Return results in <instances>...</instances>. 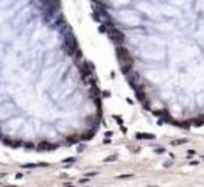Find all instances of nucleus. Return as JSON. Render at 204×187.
Wrapping results in <instances>:
<instances>
[{
    "label": "nucleus",
    "mask_w": 204,
    "mask_h": 187,
    "mask_svg": "<svg viewBox=\"0 0 204 187\" xmlns=\"http://www.w3.org/2000/svg\"><path fill=\"white\" fill-rule=\"evenodd\" d=\"M142 56L145 59H153V61H162L165 58V51L158 45H147L142 50Z\"/></svg>",
    "instance_id": "1"
},
{
    "label": "nucleus",
    "mask_w": 204,
    "mask_h": 187,
    "mask_svg": "<svg viewBox=\"0 0 204 187\" xmlns=\"http://www.w3.org/2000/svg\"><path fill=\"white\" fill-rule=\"evenodd\" d=\"M145 78L150 80V81L154 83V84H161V83H164V81L168 78V70H165V69H153V70H148V72H145Z\"/></svg>",
    "instance_id": "2"
},
{
    "label": "nucleus",
    "mask_w": 204,
    "mask_h": 187,
    "mask_svg": "<svg viewBox=\"0 0 204 187\" xmlns=\"http://www.w3.org/2000/svg\"><path fill=\"white\" fill-rule=\"evenodd\" d=\"M119 19L129 27H137L140 24V17L134 14L132 11H122V14H119Z\"/></svg>",
    "instance_id": "3"
},
{
    "label": "nucleus",
    "mask_w": 204,
    "mask_h": 187,
    "mask_svg": "<svg viewBox=\"0 0 204 187\" xmlns=\"http://www.w3.org/2000/svg\"><path fill=\"white\" fill-rule=\"evenodd\" d=\"M139 8H140L142 11H145L147 14H150V16H156L154 13H156V11H159V9H156L154 6H151L150 3H139Z\"/></svg>",
    "instance_id": "4"
},
{
    "label": "nucleus",
    "mask_w": 204,
    "mask_h": 187,
    "mask_svg": "<svg viewBox=\"0 0 204 187\" xmlns=\"http://www.w3.org/2000/svg\"><path fill=\"white\" fill-rule=\"evenodd\" d=\"M161 11H164L165 16H171V17H176V16L179 14V11H178L174 6H164Z\"/></svg>",
    "instance_id": "5"
},
{
    "label": "nucleus",
    "mask_w": 204,
    "mask_h": 187,
    "mask_svg": "<svg viewBox=\"0 0 204 187\" xmlns=\"http://www.w3.org/2000/svg\"><path fill=\"white\" fill-rule=\"evenodd\" d=\"M196 9H200V11H204V0H200V2L196 3Z\"/></svg>",
    "instance_id": "6"
},
{
    "label": "nucleus",
    "mask_w": 204,
    "mask_h": 187,
    "mask_svg": "<svg viewBox=\"0 0 204 187\" xmlns=\"http://www.w3.org/2000/svg\"><path fill=\"white\" fill-rule=\"evenodd\" d=\"M129 0H114V5H126Z\"/></svg>",
    "instance_id": "7"
},
{
    "label": "nucleus",
    "mask_w": 204,
    "mask_h": 187,
    "mask_svg": "<svg viewBox=\"0 0 204 187\" xmlns=\"http://www.w3.org/2000/svg\"><path fill=\"white\" fill-rule=\"evenodd\" d=\"M187 2H192V0H187Z\"/></svg>",
    "instance_id": "8"
}]
</instances>
